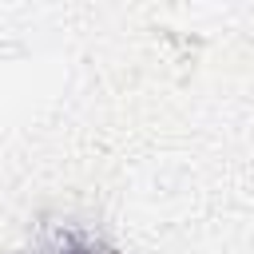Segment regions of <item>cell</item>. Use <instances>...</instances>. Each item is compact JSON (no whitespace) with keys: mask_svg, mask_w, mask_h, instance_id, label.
Listing matches in <instances>:
<instances>
[{"mask_svg":"<svg viewBox=\"0 0 254 254\" xmlns=\"http://www.w3.org/2000/svg\"><path fill=\"white\" fill-rule=\"evenodd\" d=\"M40 254H115V250H107V246H99L95 238H87V234H75V230H67V234H56Z\"/></svg>","mask_w":254,"mask_h":254,"instance_id":"1","label":"cell"}]
</instances>
